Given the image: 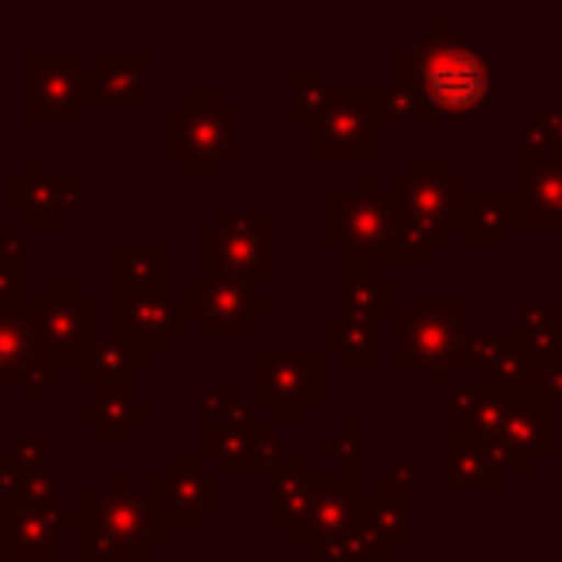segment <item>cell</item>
<instances>
[{
    "label": "cell",
    "mask_w": 562,
    "mask_h": 562,
    "mask_svg": "<svg viewBox=\"0 0 562 562\" xmlns=\"http://www.w3.org/2000/svg\"><path fill=\"white\" fill-rule=\"evenodd\" d=\"M328 74L324 70H293L290 74V116L297 124H308L328 101Z\"/></svg>",
    "instance_id": "33"
},
{
    "label": "cell",
    "mask_w": 562,
    "mask_h": 562,
    "mask_svg": "<svg viewBox=\"0 0 562 562\" xmlns=\"http://www.w3.org/2000/svg\"><path fill=\"white\" fill-rule=\"evenodd\" d=\"M324 239L344 258L362 262H428L431 247L401 224L390 193L374 173H362L355 193L331 189L324 196Z\"/></svg>",
    "instance_id": "4"
},
{
    "label": "cell",
    "mask_w": 562,
    "mask_h": 562,
    "mask_svg": "<svg viewBox=\"0 0 562 562\" xmlns=\"http://www.w3.org/2000/svg\"><path fill=\"white\" fill-rule=\"evenodd\" d=\"M339 297H344V313L362 321L378 324V316H397V285L378 273V262L339 258Z\"/></svg>",
    "instance_id": "25"
},
{
    "label": "cell",
    "mask_w": 562,
    "mask_h": 562,
    "mask_svg": "<svg viewBox=\"0 0 562 562\" xmlns=\"http://www.w3.org/2000/svg\"><path fill=\"white\" fill-rule=\"evenodd\" d=\"M324 454L339 462V474L347 482L359 485V454H362V424L359 420H344L336 436L324 439Z\"/></svg>",
    "instance_id": "35"
},
{
    "label": "cell",
    "mask_w": 562,
    "mask_h": 562,
    "mask_svg": "<svg viewBox=\"0 0 562 562\" xmlns=\"http://www.w3.org/2000/svg\"><path fill=\"white\" fill-rule=\"evenodd\" d=\"M81 196L78 173H50L47 158L32 155L16 173H9V209L20 212L32 227H63Z\"/></svg>",
    "instance_id": "19"
},
{
    "label": "cell",
    "mask_w": 562,
    "mask_h": 562,
    "mask_svg": "<svg viewBox=\"0 0 562 562\" xmlns=\"http://www.w3.org/2000/svg\"><path fill=\"white\" fill-rule=\"evenodd\" d=\"M186 313L201 321L209 336L232 331V336H250L262 316L273 313V297L258 293V281L227 278V273H201V278L181 285Z\"/></svg>",
    "instance_id": "16"
},
{
    "label": "cell",
    "mask_w": 562,
    "mask_h": 562,
    "mask_svg": "<svg viewBox=\"0 0 562 562\" xmlns=\"http://www.w3.org/2000/svg\"><path fill=\"white\" fill-rule=\"evenodd\" d=\"M201 459L216 462L220 474H278L290 454L273 420H262L255 408L243 405L224 420L201 424Z\"/></svg>",
    "instance_id": "10"
},
{
    "label": "cell",
    "mask_w": 562,
    "mask_h": 562,
    "mask_svg": "<svg viewBox=\"0 0 562 562\" xmlns=\"http://www.w3.org/2000/svg\"><path fill=\"white\" fill-rule=\"evenodd\" d=\"M116 339L127 347V351L139 359V367H147L158 351L170 347V339L178 336L181 328L189 324L186 301L181 297H124L116 301Z\"/></svg>",
    "instance_id": "20"
},
{
    "label": "cell",
    "mask_w": 562,
    "mask_h": 562,
    "mask_svg": "<svg viewBox=\"0 0 562 562\" xmlns=\"http://www.w3.org/2000/svg\"><path fill=\"white\" fill-rule=\"evenodd\" d=\"M508 227H520L513 193H470L467 189L451 220V232H462L477 247H493Z\"/></svg>",
    "instance_id": "27"
},
{
    "label": "cell",
    "mask_w": 562,
    "mask_h": 562,
    "mask_svg": "<svg viewBox=\"0 0 562 562\" xmlns=\"http://www.w3.org/2000/svg\"><path fill=\"white\" fill-rule=\"evenodd\" d=\"M74 370H78V382L86 385V390L120 393V390H132L135 370H143V367L116 336H97L93 344L86 347V355L74 362Z\"/></svg>",
    "instance_id": "28"
},
{
    "label": "cell",
    "mask_w": 562,
    "mask_h": 562,
    "mask_svg": "<svg viewBox=\"0 0 562 562\" xmlns=\"http://www.w3.org/2000/svg\"><path fill=\"white\" fill-rule=\"evenodd\" d=\"M513 336L539 370L562 367V313L551 301H520Z\"/></svg>",
    "instance_id": "26"
},
{
    "label": "cell",
    "mask_w": 562,
    "mask_h": 562,
    "mask_svg": "<svg viewBox=\"0 0 562 562\" xmlns=\"http://www.w3.org/2000/svg\"><path fill=\"white\" fill-rule=\"evenodd\" d=\"M32 321L40 331L43 347L55 355L63 367L86 355V347L101 336V305L86 297L78 278H50L43 281L40 297L32 301Z\"/></svg>",
    "instance_id": "13"
},
{
    "label": "cell",
    "mask_w": 562,
    "mask_h": 562,
    "mask_svg": "<svg viewBox=\"0 0 562 562\" xmlns=\"http://www.w3.org/2000/svg\"><path fill=\"white\" fill-rule=\"evenodd\" d=\"M235 408H243L239 390H235V385H204V393H201L204 420H224V416H232Z\"/></svg>",
    "instance_id": "40"
},
{
    "label": "cell",
    "mask_w": 562,
    "mask_h": 562,
    "mask_svg": "<svg viewBox=\"0 0 562 562\" xmlns=\"http://www.w3.org/2000/svg\"><path fill=\"white\" fill-rule=\"evenodd\" d=\"M63 516L78 528V551L86 562H143L170 536V524L162 520L150 493L135 490L124 470L112 490H81Z\"/></svg>",
    "instance_id": "3"
},
{
    "label": "cell",
    "mask_w": 562,
    "mask_h": 562,
    "mask_svg": "<svg viewBox=\"0 0 562 562\" xmlns=\"http://www.w3.org/2000/svg\"><path fill=\"white\" fill-rule=\"evenodd\" d=\"M359 493L362 485L347 482L339 470H313L308 501L290 528V543L305 547L313 562H324L331 547L351 539V531L359 528Z\"/></svg>",
    "instance_id": "15"
},
{
    "label": "cell",
    "mask_w": 562,
    "mask_h": 562,
    "mask_svg": "<svg viewBox=\"0 0 562 562\" xmlns=\"http://www.w3.org/2000/svg\"><path fill=\"white\" fill-rule=\"evenodd\" d=\"M166 150L193 178H209L239 150V109L220 101V89L193 86L166 109Z\"/></svg>",
    "instance_id": "5"
},
{
    "label": "cell",
    "mask_w": 562,
    "mask_h": 562,
    "mask_svg": "<svg viewBox=\"0 0 562 562\" xmlns=\"http://www.w3.org/2000/svg\"><path fill=\"white\" fill-rule=\"evenodd\" d=\"M413 477H416L413 459H397L393 467L378 470L374 490L385 493V497H397V501H408V505H413Z\"/></svg>",
    "instance_id": "37"
},
{
    "label": "cell",
    "mask_w": 562,
    "mask_h": 562,
    "mask_svg": "<svg viewBox=\"0 0 562 562\" xmlns=\"http://www.w3.org/2000/svg\"><path fill=\"white\" fill-rule=\"evenodd\" d=\"M378 324L374 321H362V316H351V313H328L324 316V347L331 355L347 362L355 370H370L378 362Z\"/></svg>",
    "instance_id": "29"
},
{
    "label": "cell",
    "mask_w": 562,
    "mask_h": 562,
    "mask_svg": "<svg viewBox=\"0 0 562 562\" xmlns=\"http://www.w3.org/2000/svg\"><path fill=\"white\" fill-rule=\"evenodd\" d=\"M27 297V278H20V273L4 270L0 266V305H9V301H24Z\"/></svg>",
    "instance_id": "43"
},
{
    "label": "cell",
    "mask_w": 562,
    "mask_h": 562,
    "mask_svg": "<svg viewBox=\"0 0 562 562\" xmlns=\"http://www.w3.org/2000/svg\"><path fill=\"white\" fill-rule=\"evenodd\" d=\"M147 66H150L147 50H101L93 70L81 74V101L139 109V104L150 101Z\"/></svg>",
    "instance_id": "21"
},
{
    "label": "cell",
    "mask_w": 562,
    "mask_h": 562,
    "mask_svg": "<svg viewBox=\"0 0 562 562\" xmlns=\"http://www.w3.org/2000/svg\"><path fill=\"white\" fill-rule=\"evenodd\" d=\"M447 408H451V420H462L493 447L501 467H513L520 474H531L536 462L554 447L551 401L539 397L531 385L524 390H497L482 382L451 385Z\"/></svg>",
    "instance_id": "2"
},
{
    "label": "cell",
    "mask_w": 562,
    "mask_h": 562,
    "mask_svg": "<svg viewBox=\"0 0 562 562\" xmlns=\"http://www.w3.org/2000/svg\"><path fill=\"white\" fill-rule=\"evenodd\" d=\"M9 462H12V470H16V474H32V470H43V462H47V439H43V436L12 439Z\"/></svg>",
    "instance_id": "38"
},
{
    "label": "cell",
    "mask_w": 562,
    "mask_h": 562,
    "mask_svg": "<svg viewBox=\"0 0 562 562\" xmlns=\"http://www.w3.org/2000/svg\"><path fill=\"white\" fill-rule=\"evenodd\" d=\"M147 493L170 528H196L220 505V474L201 454H170L147 474Z\"/></svg>",
    "instance_id": "18"
},
{
    "label": "cell",
    "mask_w": 562,
    "mask_h": 562,
    "mask_svg": "<svg viewBox=\"0 0 562 562\" xmlns=\"http://www.w3.org/2000/svg\"><path fill=\"white\" fill-rule=\"evenodd\" d=\"M66 382V367L43 347L32 321V297L0 305V385H20L32 405Z\"/></svg>",
    "instance_id": "14"
},
{
    "label": "cell",
    "mask_w": 562,
    "mask_h": 562,
    "mask_svg": "<svg viewBox=\"0 0 562 562\" xmlns=\"http://www.w3.org/2000/svg\"><path fill=\"white\" fill-rule=\"evenodd\" d=\"M0 266L20 273V278H27V235L4 224H0Z\"/></svg>",
    "instance_id": "39"
},
{
    "label": "cell",
    "mask_w": 562,
    "mask_h": 562,
    "mask_svg": "<svg viewBox=\"0 0 562 562\" xmlns=\"http://www.w3.org/2000/svg\"><path fill=\"white\" fill-rule=\"evenodd\" d=\"M408 513L413 505L408 501H397V497H385L378 490H362L359 493V520L362 528H370L374 536H382L390 547H408L416 539L413 524H408Z\"/></svg>",
    "instance_id": "31"
},
{
    "label": "cell",
    "mask_w": 562,
    "mask_h": 562,
    "mask_svg": "<svg viewBox=\"0 0 562 562\" xmlns=\"http://www.w3.org/2000/svg\"><path fill=\"white\" fill-rule=\"evenodd\" d=\"M0 562H12L9 559V543H4V516H0Z\"/></svg>",
    "instance_id": "46"
},
{
    "label": "cell",
    "mask_w": 562,
    "mask_h": 562,
    "mask_svg": "<svg viewBox=\"0 0 562 562\" xmlns=\"http://www.w3.org/2000/svg\"><path fill=\"white\" fill-rule=\"evenodd\" d=\"M397 351L393 367L413 370H451L459 347L467 344V301L462 297H416L408 313L393 316Z\"/></svg>",
    "instance_id": "8"
},
{
    "label": "cell",
    "mask_w": 562,
    "mask_h": 562,
    "mask_svg": "<svg viewBox=\"0 0 562 562\" xmlns=\"http://www.w3.org/2000/svg\"><path fill=\"white\" fill-rule=\"evenodd\" d=\"M531 124H536L547 139L562 143V104H536V112H531Z\"/></svg>",
    "instance_id": "41"
},
{
    "label": "cell",
    "mask_w": 562,
    "mask_h": 562,
    "mask_svg": "<svg viewBox=\"0 0 562 562\" xmlns=\"http://www.w3.org/2000/svg\"><path fill=\"white\" fill-rule=\"evenodd\" d=\"M324 562H362V559H359V554H355L351 539H344V543H339V547H331L328 559H324Z\"/></svg>",
    "instance_id": "45"
},
{
    "label": "cell",
    "mask_w": 562,
    "mask_h": 562,
    "mask_svg": "<svg viewBox=\"0 0 562 562\" xmlns=\"http://www.w3.org/2000/svg\"><path fill=\"white\" fill-rule=\"evenodd\" d=\"M201 273L262 281L273 273V212H224L201 232Z\"/></svg>",
    "instance_id": "11"
},
{
    "label": "cell",
    "mask_w": 562,
    "mask_h": 562,
    "mask_svg": "<svg viewBox=\"0 0 562 562\" xmlns=\"http://www.w3.org/2000/svg\"><path fill=\"white\" fill-rule=\"evenodd\" d=\"M328 397V359L316 347L255 351V401L273 420H305Z\"/></svg>",
    "instance_id": "7"
},
{
    "label": "cell",
    "mask_w": 562,
    "mask_h": 562,
    "mask_svg": "<svg viewBox=\"0 0 562 562\" xmlns=\"http://www.w3.org/2000/svg\"><path fill=\"white\" fill-rule=\"evenodd\" d=\"M447 485L459 493L497 490L501 485V459L493 454V447L462 420H451V428H447Z\"/></svg>",
    "instance_id": "24"
},
{
    "label": "cell",
    "mask_w": 562,
    "mask_h": 562,
    "mask_svg": "<svg viewBox=\"0 0 562 562\" xmlns=\"http://www.w3.org/2000/svg\"><path fill=\"white\" fill-rule=\"evenodd\" d=\"M112 293L116 301L170 293V250L162 243H120L112 250Z\"/></svg>",
    "instance_id": "22"
},
{
    "label": "cell",
    "mask_w": 562,
    "mask_h": 562,
    "mask_svg": "<svg viewBox=\"0 0 562 562\" xmlns=\"http://www.w3.org/2000/svg\"><path fill=\"white\" fill-rule=\"evenodd\" d=\"M531 390L539 393V397H547L551 405H559L562 401V367H547L536 374V382H531Z\"/></svg>",
    "instance_id": "42"
},
{
    "label": "cell",
    "mask_w": 562,
    "mask_h": 562,
    "mask_svg": "<svg viewBox=\"0 0 562 562\" xmlns=\"http://www.w3.org/2000/svg\"><path fill=\"white\" fill-rule=\"evenodd\" d=\"M462 196H467V178L454 173L443 155L413 158V166L401 170L390 189L401 224L420 235L428 247H443L451 239V220Z\"/></svg>",
    "instance_id": "6"
},
{
    "label": "cell",
    "mask_w": 562,
    "mask_h": 562,
    "mask_svg": "<svg viewBox=\"0 0 562 562\" xmlns=\"http://www.w3.org/2000/svg\"><path fill=\"white\" fill-rule=\"evenodd\" d=\"M516 216L520 227H562V143L531 120L516 127Z\"/></svg>",
    "instance_id": "12"
},
{
    "label": "cell",
    "mask_w": 562,
    "mask_h": 562,
    "mask_svg": "<svg viewBox=\"0 0 562 562\" xmlns=\"http://www.w3.org/2000/svg\"><path fill=\"white\" fill-rule=\"evenodd\" d=\"M393 86L413 97V120H470L501 97L497 55L477 35H454L443 16L393 55Z\"/></svg>",
    "instance_id": "1"
},
{
    "label": "cell",
    "mask_w": 562,
    "mask_h": 562,
    "mask_svg": "<svg viewBox=\"0 0 562 562\" xmlns=\"http://www.w3.org/2000/svg\"><path fill=\"white\" fill-rule=\"evenodd\" d=\"M78 50H32L24 58V112L32 124H74L86 109L81 101Z\"/></svg>",
    "instance_id": "17"
},
{
    "label": "cell",
    "mask_w": 562,
    "mask_h": 562,
    "mask_svg": "<svg viewBox=\"0 0 562 562\" xmlns=\"http://www.w3.org/2000/svg\"><path fill=\"white\" fill-rule=\"evenodd\" d=\"M63 539H66L63 508H9V516H4L9 559L58 562L66 547Z\"/></svg>",
    "instance_id": "23"
},
{
    "label": "cell",
    "mask_w": 562,
    "mask_h": 562,
    "mask_svg": "<svg viewBox=\"0 0 562 562\" xmlns=\"http://www.w3.org/2000/svg\"><path fill=\"white\" fill-rule=\"evenodd\" d=\"M513 344H516L513 331H497V336H470L467 344L459 347V355H454L451 370H485L490 362H497Z\"/></svg>",
    "instance_id": "36"
},
{
    "label": "cell",
    "mask_w": 562,
    "mask_h": 562,
    "mask_svg": "<svg viewBox=\"0 0 562 562\" xmlns=\"http://www.w3.org/2000/svg\"><path fill=\"white\" fill-rule=\"evenodd\" d=\"M378 124V89H328L324 109L305 124V150L313 158H374Z\"/></svg>",
    "instance_id": "9"
},
{
    "label": "cell",
    "mask_w": 562,
    "mask_h": 562,
    "mask_svg": "<svg viewBox=\"0 0 562 562\" xmlns=\"http://www.w3.org/2000/svg\"><path fill=\"white\" fill-rule=\"evenodd\" d=\"M78 416L86 424H93L97 436L127 439L135 431V424L150 420V408L143 401H135L132 390H120V393H97V401H86L78 408Z\"/></svg>",
    "instance_id": "30"
},
{
    "label": "cell",
    "mask_w": 562,
    "mask_h": 562,
    "mask_svg": "<svg viewBox=\"0 0 562 562\" xmlns=\"http://www.w3.org/2000/svg\"><path fill=\"white\" fill-rule=\"evenodd\" d=\"M308 482H313L308 459L290 454V459L281 462V470L273 474V505H270V520L278 524V528L290 531L293 524H297L301 508H305V501H308Z\"/></svg>",
    "instance_id": "32"
},
{
    "label": "cell",
    "mask_w": 562,
    "mask_h": 562,
    "mask_svg": "<svg viewBox=\"0 0 562 562\" xmlns=\"http://www.w3.org/2000/svg\"><path fill=\"white\" fill-rule=\"evenodd\" d=\"M9 508H58V477L50 470L16 474Z\"/></svg>",
    "instance_id": "34"
},
{
    "label": "cell",
    "mask_w": 562,
    "mask_h": 562,
    "mask_svg": "<svg viewBox=\"0 0 562 562\" xmlns=\"http://www.w3.org/2000/svg\"><path fill=\"white\" fill-rule=\"evenodd\" d=\"M12 482H16V470H12L9 454H0V516H9V501H12Z\"/></svg>",
    "instance_id": "44"
}]
</instances>
